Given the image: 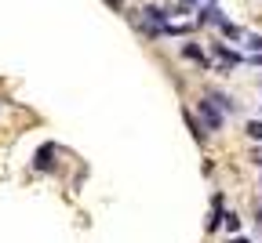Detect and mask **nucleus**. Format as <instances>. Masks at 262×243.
<instances>
[{"label":"nucleus","instance_id":"nucleus-1","mask_svg":"<svg viewBox=\"0 0 262 243\" xmlns=\"http://www.w3.org/2000/svg\"><path fill=\"white\" fill-rule=\"evenodd\" d=\"M201 120H204V127H208V131H222V124H226V113L215 106L208 94L201 98Z\"/></svg>","mask_w":262,"mask_h":243},{"label":"nucleus","instance_id":"nucleus-2","mask_svg":"<svg viewBox=\"0 0 262 243\" xmlns=\"http://www.w3.org/2000/svg\"><path fill=\"white\" fill-rule=\"evenodd\" d=\"M58 149H55V142H44L40 149H37V156H33V171H51V156H55Z\"/></svg>","mask_w":262,"mask_h":243},{"label":"nucleus","instance_id":"nucleus-3","mask_svg":"<svg viewBox=\"0 0 262 243\" xmlns=\"http://www.w3.org/2000/svg\"><path fill=\"white\" fill-rule=\"evenodd\" d=\"M182 120H186V127L193 131V138L204 145V142H208V127H204V120H196V116H193V109H182Z\"/></svg>","mask_w":262,"mask_h":243},{"label":"nucleus","instance_id":"nucleus-4","mask_svg":"<svg viewBox=\"0 0 262 243\" xmlns=\"http://www.w3.org/2000/svg\"><path fill=\"white\" fill-rule=\"evenodd\" d=\"M182 58H189V62H196V65H204V69L211 65V62H208V55L196 47V44H182Z\"/></svg>","mask_w":262,"mask_h":243},{"label":"nucleus","instance_id":"nucleus-5","mask_svg":"<svg viewBox=\"0 0 262 243\" xmlns=\"http://www.w3.org/2000/svg\"><path fill=\"white\" fill-rule=\"evenodd\" d=\"M208 98L215 102L222 113H237V106H233V98H229V94H222V91H208Z\"/></svg>","mask_w":262,"mask_h":243},{"label":"nucleus","instance_id":"nucleus-6","mask_svg":"<svg viewBox=\"0 0 262 243\" xmlns=\"http://www.w3.org/2000/svg\"><path fill=\"white\" fill-rule=\"evenodd\" d=\"M215 55L222 58V65H226V69H233V65H241V62H244V58H241L237 51H226L222 44H215Z\"/></svg>","mask_w":262,"mask_h":243},{"label":"nucleus","instance_id":"nucleus-7","mask_svg":"<svg viewBox=\"0 0 262 243\" xmlns=\"http://www.w3.org/2000/svg\"><path fill=\"white\" fill-rule=\"evenodd\" d=\"M219 29L226 33V37H229V40H244V33H241V29H237L233 22H229V18H222V22H219Z\"/></svg>","mask_w":262,"mask_h":243},{"label":"nucleus","instance_id":"nucleus-8","mask_svg":"<svg viewBox=\"0 0 262 243\" xmlns=\"http://www.w3.org/2000/svg\"><path fill=\"white\" fill-rule=\"evenodd\" d=\"M244 134L255 138V142H262V120H248V124H244Z\"/></svg>","mask_w":262,"mask_h":243},{"label":"nucleus","instance_id":"nucleus-9","mask_svg":"<svg viewBox=\"0 0 262 243\" xmlns=\"http://www.w3.org/2000/svg\"><path fill=\"white\" fill-rule=\"evenodd\" d=\"M237 229H241V218L229 211V214H226V232H237Z\"/></svg>","mask_w":262,"mask_h":243},{"label":"nucleus","instance_id":"nucleus-10","mask_svg":"<svg viewBox=\"0 0 262 243\" xmlns=\"http://www.w3.org/2000/svg\"><path fill=\"white\" fill-rule=\"evenodd\" d=\"M248 47H251L255 55H262V37H258V33H255V37H248Z\"/></svg>","mask_w":262,"mask_h":243},{"label":"nucleus","instance_id":"nucleus-11","mask_svg":"<svg viewBox=\"0 0 262 243\" xmlns=\"http://www.w3.org/2000/svg\"><path fill=\"white\" fill-rule=\"evenodd\" d=\"M193 4H196V0H179V11H189Z\"/></svg>","mask_w":262,"mask_h":243},{"label":"nucleus","instance_id":"nucleus-12","mask_svg":"<svg viewBox=\"0 0 262 243\" xmlns=\"http://www.w3.org/2000/svg\"><path fill=\"white\" fill-rule=\"evenodd\" d=\"M251 163H255V167L262 163V149H255V153H251Z\"/></svg>","mask_w":262,"mask_h":243},{"label":"nucleus","instance_id":"nucleus-13","mask_svg":"<svg viewBox=\"0 0 262 243\" xmlns=\"http://www.w3.org/2000/svg\"><path fill=\"white\" fill-rule=\"evenodd\" d=\"M248 62H251V65H262V55H251Z\"/></svg>","mask_w":262,"mask_h":243},{"label":"nucleus","instance_id":"nucleus-14","mask_svg":"<svg viewBox=\"0 0 262 243\" xmlns=\"http://www.w3.org/2000/svg\"><path fill=\"white\" fill-rule=\"evenodd\" d=\"M229 243H248V236H233V239H229Z\"/></svg>","mask_w":262,"mask_h":243},{"label":"nucleus","instance_id":"nucleus-15","mask_svg":"<svg viewBox=\"0 0 262 243\" xmlns=\"http://www.w3.org/2000/svg\"><path fill=\"white\" fill-rule=\"evenodd\" d=\"M255 222H258V225H262V207H258V211H255Z\"/></svg>","mask_w":262,"mask_h":243},{"label":"nucleus","instance_id":"nucleus-16","mask_svg":"<svg viewBox=\"0 0 262 243\" xmlns=\"http://www.w3.org/2000/svg\"><path fill=\"white\" fill-rule=\"evenodd\" d=\"M211 4H215V0H211Z\"/></svg>","mask_w":262,"mask_h":243}]
</instances>
